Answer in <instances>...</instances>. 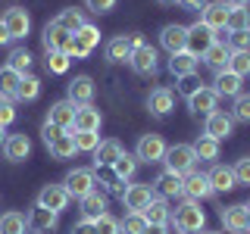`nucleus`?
Here are the masks:
<instances>
[{
  "label": "nucleus",
  "instance_id": "obj_1",
  "mask_svg": "<svg viewBox=\"0 0 250 234\" xmlns=\"http://www.w3.org/2000/svg\"><path fill=\"white\" fill-rule=\"evenodd\" d=\"M169 222L175 225V231H182V234H197V231H203V225H207V215H203L197 200H185V203L175 206V213H172Z\"/></svg>",
  "mask_w": 250,
  "mask_h": 234
},
{
  "label": "nucleus",
  "instance_id": "obj_2",
  "mask_svg": "<svg viewBox=\"0 0 250 234\" xmlns=\"http://www.w3.org/2000/svg\"><path fill=\"white\" fill-rule=\"evenodd\" d=\"M166 172H175V175H188L194 166H197V156H194V147L191 144H175V147H166Z\"/></svg>",
  "mask_w": 250,
  "mask_h": 234
},
{
  "label": "nucleus",
  "instance_id": "obj_3",
  "mask_svg": "<svg viewBox=\"0 0 250 234\" xmlns=\"http://www.w3.org/2000/svg\"><path fill=\"white\" fill-rule=\"evenodd\" d=\"M62 187H66V194H69V197H75V200L88 197L94 187H97L94 169H72L66 178H62Z\"/></svg>",
  "mask_w": 250,
  "mask_h": 234
},
{
  "label": "nucleus",
  "instance_id": "obj_4",
  "mask_svg": "<svg viewBox=\"0 0 250 234\" xmlns=\"http://www.w3.org/2000/svg\"><path fill=\"white\" fill-rule=\"evenodd\" d=\"M182 194H185V197L188 200H209V197H213V184H209V178L207 175H203V172H197V169H191V172H188V175H182Z\"/></svg>",
  "mask_w": 250,
  "mask_h": 234
},
{
  "label": "nucleus",
  "instance_id": "obj_5",
  "mask_svg": "<svg viewBox=\"0 0 250 234\" xmlns=\"http://www.w3.org/2000/svg\"><path fill=\"white\" fill-rule=\"evenodd\" d=\"M216 44V31L207 28L203 22H194V25H188V41H185V50L194 53V57H203V53L209 50V47Z\"/></svg>",
  "mask_w": 250,
  "mask_h": 234
},
{
  "label": "nucleus",
  "instance_id": "obj_6",
  "mask_svg": "<svg viewBox=\"0 0 250 234\" xmlns=\"http://www.w3.org/2000/svg\"><path fill=\"white\" fill-rule=\"evenodd\" d=\"M135 156H138V162H147V166L163 162V156H166V140H163V135H144L135 147Z\"/></svg>",
  "mask_w": 250,
  "mask_h": 234
},
{
  "label": "nucleus",
  "instance_id": "obj_7",
  "mask_svg": "<svg viewBox=\"0 0 250 234\" xmlns=\"http://www.w3.org/2000/svg\"><path fill=\"white\" fill-rule=\"evenodd\" d=\"M0 22H3V28L10 31L13 41H22V38H28V31H31V16L25 13V6H10Z\"/></svg>",
  "mask_w": 250,
  "mask_h": 234
},
{
  "label": "nucleus",
  "instance_id": "obj_8",
  "mask_svg": "<svg viewBox=\"0 0 250 234\" xmlns=\"http://www.w3.org/2000/svg\"><path fill=\"white\" fill-rule=\"evenodd\" d=\"M156 197L150 184H128L122 191V206L128 209V213H144L147 206H150V200Z\"/></svg>",
  "mask_w": 250,
  "mask_h": 234
},
{
  "label": "nucleus",
  "instance_id": "obj_9",
  "mask_svg": "<svg viewBox=\"0 0 250 234\" xmlns=\"http://www.w3.org/2000/svg\"><path fill=\"white\" fill-rule=\"evenodd\" d=\"M128 66L135 69L138 75H156V69H160V57H156V50L150 44H141V47L131 50Z\"/></svg>",
  "mask_w": 250,
  "mask_h": 234
},
{
  "label": "nucleus",
  "instance_id": "obj_10",
  "mask_svg": "<svg viewBox=\"0 0 250 234\" xmlns=\"http://www.w3.org/2000/svg\"><path fill=\"white\" fill-rule=\"evenodd\" d=\"M25 225L35 234H50L60 225V215L53 213V209H44V206H38V203H35V206H31V213L25 215Z\"/></svg>",
  "mask_w": 250,
  "mask_h": 234
},
{
  "label": "nucleus",
  "instance_id": "obj_11",
  "mask_svg": "<svg viewBox=\"0 0 250 234\" xmlns=\"http://www.w3.org/2000/svg\"><path fill=\"white\" fill-rule=\"evenodd\" d=\"M69 194H66V187L62 184H44L41 187V194H38V206H44V209H53V213H62V209L69 206Z\"/></svg>",
  "mask_w": 250,
  "mask_h": 234
},
{
  "label": "nucleus",
  "instance_id": "obj_12",
  "mask_svg": "<svg viewBox=\"0 0 250 234\" xmlns=\"http://www.w3.org/2000/svg\"><path fill=\"white\" fill-rule=\"evenodd\" d=\"M231 128H234V119H231L229 113H222V109H216V113L207 116L203 135L213 137V140H225V137H231Z\"/></svg>",
  "mask_w": 250,
  "mask_h": 234
},
{
  "label": "nucleus",
  "instance_id": "obj_13",
  "mask_svg": "<svg viewBox=\"0 0 250 234\" xmlns=\"http://www.w3.org/2000/svg\"><path fill=\"white\" fill-rule=\"evenodd\" d=\"M229 10L231 6L225 3V0H216V3H203V10H200V22L207 28H213V31H225V22H229Z\"/></svg>",
  "mask_w": 250,
  "mask_h": 234
},
{
  "label": "nucleus",
  "instance_id": "obj_14",
  "mask_svg": "<svg viewBox=\"0 0 250 234\" xmlns=\"http://www.w3.org/2000/svg\"><path fill=\"white\" fill-rule=\"evenodd\" d=\"M72 44H75V53H72V57L84 59V57H91V53H94V47L100 44V31L94 28V25H88V22H84V25H82V28H78L75 35H72Z\"/></svg>",
  "mask_w": 250,
  "mask_h": 234
},
{
  "label": "nucleus",
  "instance_id": "obj_15",
  "mask_svg": "<svg viewBox=\"0 0 250 234\" xmlns=\"http://www.w3.org/2000/svg\"><path fill=\"white\" fill-rule=\"evenodd\" d=\"M66 100L75 103V106L91 103V100H94V81L88 75H75L72 81H69V88H66Z\"/></svg>",
  "mask_w": 250,
  "mask_h": 234
},
{
  "label": "nucleus",
  "instance_id": "obj_16",
  "mask_svg": "<svg viewBox=\"0 0 250 234\" xmlns=\"http://www.w3.org/2000/svg\"><path fill=\"white\" fill-rule=\"evenodd\" d=\"M147 109H150V116H156V119H166L172 109H175V94L169 88H153L150 97H147Z\"/></svg>",
  "mask_w": 250,
  "mask_h": 234
},
{
  "label": "nucleus",
  "instance_id": "obj_17",
  "mask_svg": "<svg viewBox=\"0 0 250 234\" xmlns=\"http://www.w3.org/2000/svg\"><path fill=\"white\" fill-rule=\"evenodd\" d=\"M188 106H191V113H194V116H203V119H207L209 113H216L219 97H216V91H213V88H200L197 94H191V97H188Z\"/></svg>",
  "mask_w": 250,
  "mask_h": 234
},
{
  "label": "nucleus",
  "instance_id": "obj_18",
  "mask_svg": "<svg viewBox=\"0 0 250 234\" xmlns=\"http://www.w3.org/2000/svg\"><path fill=\"white\" fill-rule=\"evenodd\" d=\"M219 218H222V225H225V231H229V234H244L250 228L244 203H238V206H225L222 213H219Z\"/></svg>",
  "mask_w": 250,
  "mask_h": 234
},
{
  "label": "nucleus",
  "instance_id": "obj_19",
  "mask_svg": "<svg viewBox=\"0 0 250 234\" xmlns=\"http://www.w3.org/2000/svg\"><path fill=\"white\" fill-rule=\"evenodd\" d=\"M28 153H31V140L25 135H6V140H3V156L10 162H25Z\"/></svg>",
  "mask_w": 250,
  "mask_h": 234
},
{
  "label": "nucleus",
  "instance_id": "obj_20",
  "mask_svg": "<svg viewBox=\"0 0 250 234\" xmlns=\"http://www.w3.org/2000/svg\"><path fill=\"white\" fill-rule=\"evenodd\" d=\"M207 178H209V184H213L216 194H229V191H234V187H238L231 166H219V162H216V166L207 172Z\"/></svg>",
  "mask_w": 250,
  "mask_h": 234
},
{
  "label": "nucleus",
  "instance_id": "obj_21",
  "mask_svg": "<svg viewBox=\"0 0 250 234\" xmlns=\"http://www.w3.org/2000/svg\"><path fill=\"white\" fill-rule=\"evenodd\" d=\"M153 194H160L163 200H175V197H185L182 194V175H175V172H163L160 178L153 181Z\"/></svg>",
  "mask_w": 250,
  "mask_h": 234
},
{
  "label": "nucleus",
  "instance_id": "obj_22",
  "mask_svg": "<svg viewBox=\"0 0 250 234\" xmlns=\"http://www.w3.org/2000/svg\"><path fill=\"white\" fill-rule=\"evenodd\" d=\"M47 122L60 125L62 131L75 128V103H69V100H60V103H53L50 113H47Z\"/></svg>",
  "mask_w": 250,
  "mask_h": 234
},
{
  "label": "nucleus",
  "instance_id": "obj_23",
  "mask_svg": "<svg viewBox=\"0 0 250 234\" xmlns=\"http://www.w3.org/2000/svg\"><path fill=\"white\" fill-rule=\"evenodd\" d=\"M241 81H244V78L234 75V72H229V69L216 72V81H213L216 97H238V94H241Z\"/></svg>",
  "mask_w": 250,
  "mask_h": 234
},
{
  "label": "nucleus",
  "instance_id": "obj_24",
  "mask_svg": "<svg viewBox=\"0 0 250 234\" xmlns=\"http://www.w3.org/2000/svg\"><path fill=\"white\" fill-rule=\"evenodd\" d=\"M185 41H188V25H166L160 31V44L169 50V57L185 50Z\"/></svg>",
  "mask_w": 250,
  "mask_h": 234
},
{
  "label": "nucleus",
  "instance_id": "obj_25",
  "mask_svg": "<svg viewBox=\"0 0 250 234\" xmlns=\"http://www.w3.org/2000/svg\"><path fill=\"white\" fill-rule=\"evenodd\" d=\"M197 59H200V57H194V53L178 50V53H172V57H169V72L175 75V78L194 75V72H197Z\"/></svg>",
  "mask_w": 250,
  "mask_h": 234
},
{
  "label": "nucleus",
  "instance_id": "obj_26",
  "mask_svg": "<svg viewBox=\"0 0 250 234\" xmlns=\"http://www.w3.org/2000/svg\"><path fill=\"white\" fill-rule=\"evenodd\" d=\"M100 125H104V116L91 103L75 106V131H100Z\"/></svg>",
  "mask_w": 250,
  "mask_h": 234
},
{
  "label": "nucleus",
  "instance_id": "obj_27",
  "mask_svg": "<svg viewBox=\"0 0 250 234\" xmlns=\"http://www.w3.org/2000/svg\"><path fill=\"white\" fill-rule=\"evenodd\" d=\"M69 44H72V35L62 31L57 22H47V25H44V50H62V53H66Z\"/></svg>",
  "mask_w": 250,
  "mask_h": 234
},
{
  "label": "nucleus",
  "instance_id": "obj_28",
  "mask_svg": "<svg viewBox=\"0 0 250 234\" xmlns=\"http://www.w3.org/2000/svg\"><path fill=\"white\" fill-rule=\"evenodd\" d=\"M125 150H122V144L116 137H109V140H100L97 144V150H94V166H113L116 159H119Z\"/></svg>",
  "mask_w": 250,
  "mask_h": 234
},
{
  "label": "nucleus",
  "instance_id": "obj_29",
  "mask_svg": "<svg viewBox=\"0 0 250 234\" xmlns=\"http://www.w3.org/2000/svg\"><path fill=\"white\" fill-rule=\"evenodd\" d=\"M104 213H106V194L94 187V191L88 194V197H82V215L94 222V218H100Z\"/></svg>",
  "mask_w": 250,
  "mask_h": 234
},
{
  "label": "nucleus",
  "instance_id": "obj_30",
  "mask_svg": "<svg viewBox=\"0 0 250 234\" xmlns=\"http://www.w3.org/2000/svg\"><path fill=\"white\" fill-rule=\"evenodd\" d=\"M229 59H231V50H229V44H225V41H216L207 53H203V62H207L209 69H216V72L229 69Z\"/></svg>",
  "mask_w": 250,
  "mask_h": 234
},
{
  "label": "nucleus",
  "instance_id": "obj_31",
  "mask_svg": "<svg viewBox=\"0 0 250 234\" xmlns=\"http://www.w3.org/2000/svg\"><path fill=\"white\" fill-rule=\"evenodd\" d=\"M144 218H147V225H169V218H172L169 203L163 200V197H153L150 206L144 209Z\"/></svg>",
  "mask_w": 250,
  "mask_h": 234
},
{
  "label": "nucleus",
  "instance_id": "obj_32",
  "mask_svg": "<svg viewBox=\"0 0 250 234\" xmlns=\"http://www.w3.org/2000/svg\"><path fill=\"white\" fill-rule=\"evenodd\" d=\"M131 50H135V47H131L128 35H119V38H113V41L106 44V59L109 62H125L131 57Z\"/></svg>",
  "mask_w": 250,
  "mask_h": 234
},
{
  "label": "nucleus",
  "instance_id": "obj_33",
  "mask_svg": "<svg viewBox=\"0 0 250 234\" xmlns=\"http://www.w3.org/2000/svg\"><path fill=\"white\" fill-rule=\"evenodd\" d=\"M191 147H194V156H197L200 162H216L219 159V140L207 137V135H200Z\"/></svg>",
  "mask_w": 250,
  "mask_h": 234
},
{
  "label": "nucleus",
  "instance_id": "obj_34",
  "mask_svg": "<svg viewBox=\"0 0 250 234\" xmlns=\"http://www.w3.org/2000/svg\"><path fill=\"white\" fill-rule=\"evenodd\" d=\"M22 75L10 66H0V97L3 100H16V88H19Z\"/></svg>",
  "mask_w": 250,
  "mask_h": 234
},
{
  "label": "nucleus",
  "instance_id": "obj_35",
  "mask_svg": "<svg viewBox=\"0 0 250 234\" xmlns=\"http://www.w3.org/2000/svg\"><path fill=\"white\" fill-rule=\"evenodd\" d=\"M94 178H97V181L104 184L109 194H119V197H122L125 187H122V181H119V175L113 172V166H94Z\"/></svg>",
  "mask_w": 250,
  "mask_h": 234
},
{
  "label": "nucleus",
  "instance_id": "obj_36",
  "mask_svg": "<svg viewBox=\"0 0 250 234\" xmlns=\"http://www.w3.org/2000/svg\"><path fill=\"white\" fill-rule=\"evenodd\" d=\"M41 97V81H38L35 75H22L19 88H16V100H22V103H31V100Z\"/></svg>",
  "mask_w": 250,
  "mask_h": 234
},
{
  "label": "nucleus",
  "instance_id": "obj_37",
  "mask_svg": "<svg viewBox=\"0 0 250 234\" xmlns=\"http://www.w3.org/2000/svg\"><path fill=\"white\" fill-rule=\"evenodd\" d=\"M25 215L16 213V209H10V213L0 215V234H25Z\"/></svg>",
  "mask_w": 250,
  "mask_h": 234
},
{
  "label": "nucleus",
  "instance_id": "obj_38",
  "mask_svg": "<svg viewBox=\"0 0 250 234\" xmlns=\"http://www.w3.org/2000/svg\"><path fill=\"white\" fill-rule=\"evenodd\" d=\"M69 135H72L78 153H94V150H97V144H100L97 131H75V128H69Z\"/></svg>",
  "mask_w": 250,
  "mask_h": 234
},
{
  "label": "nucleus",
  "instance_id": "obj_39",
  "mask_svg": "<svg viewBox=\"0 0 250 234\" xmlns=\"http://www.w3.org/2000/svg\"><path fill=\"white\" fill-rule=\"evenodd\" d=\"M47 150H50L53 159H72V156L78 153V150H75V140H72V135H69V131H66V135H62L60 140H53Z\"/></svg>",
  "mask_w": 250,
  "mask_h": 234
},
{
  "label": "nucleus",
  "instance_id": "obj_40",
  "mask_svg": "<svg viewBox=\"0 0 250 234\" xmlns=\"http://www.w3.org/2000/svg\"><path fill=\"white\" fill-rule=\"evenodd\" d=\"M113 172L119 175V181H128V178H135V172H138V156L122 153L119 159L113 162Z\"/></svg>",
  "mask_w": 250,
  "mask_h": 234
},
{
  "label": "nucleus",
  "instance_id": "obj_41",
  "mask_svg": "<svg viewBox=\"0 0 250 234\" xmlns=\"http://www.w3.org/2000/svg\"><path fill=\"white\" fill-rule=\"evenodd\" d=\"M44 66H47V72H50V75H66L69 72V57L62 50H47Z\"/></svg>",
  "mask_w": 250,
  "mask_h": 234
},
{
  "label": "nucleus",
  "instance_id": "obj_42",
  "mask_svg": "<svg viewBox=\"0 0 250 234\" xmlns=\"http://www.w3.org/2000/svg\"><path fill=\"white\" fill-rule=\"evenodd\" d=\"M53 22H57V25H60L62 31H69V35H75V31L84 25V16L78 13V10H62V13H60V16H57Z\"/></svg>",
  "mask_w": 250,
  "mask_h": 234
},
{
  "label": "nucleus",
  "instance_id": "obj_43",
  "mask_svg": "<svg viewBox=\"0 0 250 234\" xmlns=\"http://www.w3.org/2000/svg\"><path fill=\"white\" fill-rule=\"evenodd\" d=\"M241 28H250V10L247 6H231L229 22H225V31H241Z\"/></svg>",
  "mask_w": 250,
  "mask_h": 234
},
{
  "label": "nucleus",
  "instance_id": "obj_44",
  "mask_svg": "<svg viewBox=\"0 0 250 234\" xmlns=\"http://www.w3.org/2000/svg\"><path fill=\"white\" fill-rule=\"evenodd\" d=\"M225 44H229V50H231V53L250 50V28H241V31H229V35H225Z\"/></svg>",
  "mask_w": 250,
  "mask_h": 234
},
{
  "label": "nucleus",
  "instance_id": "obj_45",
  "mask_svg": "<svg viewBox=\"0 0 250 234\" xmlns=\"http://www.w3.org/2000/svg\"><path fill=\"white\" fill-rule=\"evenodd\" d=\"M119 225H122V234H144V231H147V218H144V213H128Z\"/></svg>",
  "mask_w": 250,
  "mask_h": 234
},
{
  "label": "nucleus",
  "instance_id": "obj_46",
  "mask_svg": "<svg viewBox=\"0 0 250 234\" xmlns=\"http://www.w3.org/2000/svg\"><path fill=\"white\" fill-rule=\"evenodd\" d=\"M6 66L16 69L19 75H25L28 66H31V53L25 50V47H16V50H10V62H6Z\"/></svg>",
  "mask_w": 250,
  "mask_h": 234
},
{
  "label": "nucleus",
  "instance_id": "obj_47",
  "mask_svg": "<svg viewBox=\"0 0 250 234\" xmlns=\"http://www.w3.org/2000/svg\"><path fill=\"white\" fill-rule=\"evenodd\" d=\"M229 116H231L234 122L250 125V94H238V97H234V109H231Z\"/></svg>",
  "mask_w": 250,
  "mask_h": 234
},
{
  "label": "nucleus",
  "instance_id": "obj_48",
  "mask_svg": "<svg viewBox=\"0 0 250 234\" xmlns=\"http://www.w3.org/2000/svg\"><path fill=\"white\" fill-rule=\"evenodd\" d=\"M229 72L234 75H250V50H241V53H231V59H229Z\"/></svg>",
  "mask_w": 250,
  "mask_h": 234
},
{
  "label": "nucleus",
  "instance_id": "obj_49",
  "mask_svg": "<svg viewBox=\"0 0 250 234\" xmlns=\"http://www.w3.org/2000/svg\"><path fill=\"white\" fill-rule=\"evenodd\" d=\"M94 228H97V234H122L119 218H113L109 213H104L100 218H94Z\"/></svg>",
  "mask_w": 250,
  "mask_h": 234
},
{
  "label": "nucleus",
  "instance_id": "obj_50",
  "mask_svg": "<svg viewBox=\"0 0 250 234\" xmlns=\"http://www.w3.org/2000/svg\"><path fill=\"white\" fill-rule=\"evenodd\" d=\"M231 172H234V181H238V184H250V156L238 159L231 166Z\"/></svg>",
  "mask_w": 250,
  "mask_h": 234
},
{
  "label": "nucleus",
  "instance_id": "obj_51",
  "mask_svg": "<svg viewBox=\"0 0 250 234\" xmlns=\"http://www.w3.org/2000/svg\"><path fill=\"white\" fill-rule=\"evenodd\" d=\"M178 81H182V84H178V91H182L185 97H191V94H197L203 88V81H200L197 75H185V78H178Z\"/></svg>",
  "mask_w": 250,
  "mask_h": 234
},
{
  "label": "nucleus",
  "instance_id": "obj_52",
  "mask_svg": "<svg viewBox=\"0 0 250 234\" xmlns=\"http://www.w3.org/2000/svg\"><path fill=\"white\" fill-rule=\"evenodd\" d=\"M62 135H66V131L60 128V125H53V122H44V128H41V137H44V144L50 147L53 140H60Z\"/></svg>",
  "mask_w": 250,
  "mask_h": 234
},
{
  "label": "nucleus",
  "instance_id": "obj_53",
  "mask_svg": "<svg viewBox=\"0 0 250 234\" xmlns=\"http://www.w3.org/2000/svg\"><path fill=\"white\" fill-rule=\"evenodd\" d=\"M13 119H16V109H13V100H3L0 97V125H13Z\"/></svg>",
  "mask_w": 250,
  "mask_h": 234
},
{
  "label": "nucleus",
  "instance_id": "obj_54",
  "mask_svg": "<svg viewBox=\"0 0 250 234\" xmlns=\"http://www.w3.org/2000/svg\"><path fill=\"white\" fill-rule=\"evenodd\" d=\"M84 3H88V10L91 13H109V10H113V6H116V0H84Z\"/></svg>",
  "mask_w": 250,
  "mask_h": 234
},
{
  "label": "nucleus",
  "instance_id": "obj_55",
  "mask_svg": "<svg viewBox=\"0 0 250 234\" xmlns=\"http://www.w3.org/2000/svg\"><path fill=\"white\" fill-rule=\"evenodd\" d=\"M72 234H97V228H94L91 218H82L78 225H72Z\"/></svg>",
  "mask_w": 250,
  "mask_h": 234
},
{
  "label": "nucleus",
  "instance_id": "obj_56",
  "mask_svg": "<svg viewBox=\"0 0 250 234\" xmlns=\"http://www.w3.org/2000/svg\"><path fill=\"white\" fill-rule=\"evenodd\" d=\"M178 3L188 6V10H203V3H207V0H178Z\"/></svg>",
  "mask_w": 250,
  "mask_h": 234
},
{
  "label": "nucleus",
  "instance_id": "obj_57",
  "mask_svg": "<svg viewBox=\"0 0 250 234\" xmlns=\"http://www.w3.org/2000/svg\"><path fill=\"white\" fill-rule=\"evenodd\" d=\"M13 44V38H10V31L3 28V22H0V47H10Z\"/></svg>",
  "mask_w": 250,
  "mask_h": 234
},
{
  "label": "nucleus",
  "instance_id": "obj_58",
  "mask_svg": "<svg viewBox=\"0 0 250 234\" xmlns=\"http://www.w3.org/2000/svg\"><path fill=\"white\" fill-rule=\"evenodd\" d=\"M144 234H166V225H147Z\"/></svg>",
  "mask_w": 250,
  "mask_h": 234
},
{
  "label": "nucleus",
  "instance_id": "obj_59",
  "mask_svg": "<svg viewBox=\"0 0 250 234\" xmlns=\"http://www.w3.org/2000/svg\"><path fill=\"white\" fill-rule=\"evenodd\" d=\"M229 6H250V0H225Z\"/></svg>",
  "mask_w": 250,
  "mask_h": 234
},
{
  "label": "nucleus",
  "instance_id": "obj_60",
  "mask_svg": "<svg viewBox=\"0 0 250 234\" xmlns=\"http://www.w3.org/2000/svg\"><path fill=\"white\" fill-rule=\"evenodd\" d=\"M156 3H163V6H175L178 0H156Z\"/></svg>",
  "mask_w": 250,
  "mask_h": 234
},
{
  "label": "nucleus",
  "instance_id": "obj_61",
  "mask_svg": "<svg viewBox=\"0 0 250 234\" xmlns=\"http://www.w3.org/2000/svg\"><path fill=\"white\" fill-rule=\"evenodd\" d=\"M3 140H6V128L0 125V147H3Z\"/></svg>",
  "mask_w": 250,
  "mask_h": 234
},
{
  "label": "nucleus",
  "instance_id": "obj_62",
  "mask_svg": "<svg viewBox=\"0 0 250 234\" xmlns=\"http://www.w3.org/2000/svg\"><path fill=\"white\" fill-rule=\"evenodd\" d=\"M244 209H247V225H250V203H247V206H244Z\"/></svg>",
  "mask_w": 250,
  "mask_h": 234
},
{
  "label": "nucleus",
  "instance_id": "obj_63",
  "mask_svg": "<svg viewBox=\"0 0 250 234\" xmlns=\"http://www.w3.org/2000/svg\"><path fill=\"white\" fill-rule=\"evenodd\" d=\"M203 234H219V231H203Z\"/></svg>",
  "mask_w": 250,
  "mask_h": 234
},
{
  "label": "nucleus",
  "instance_id": "obj_64",
  "mask_svg": "<svg viewBox=\"0 0 250 234\" xmlns=\"http://www.w3.org/2000/svg\"><path fill=\"white\" fill-rule=\"evenodd\" d=\"M244 234H250V228H247V231H244Z\"/></svg>",
  "mask_w": 250,
  "mask_h": 234
}]
</instances>
